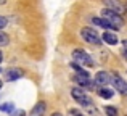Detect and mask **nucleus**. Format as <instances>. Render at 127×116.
I'll use <instances>...</instances> for the list:
<instances>
[{
  "instance_id": "nucleus-1",
  "label": "nucleus",
  "mask_w": 127,
  "mask_h": 116,
  "mask_svg": "<svg viewBox=\"0 0 127 116\" xmlns=\"http://www.w3.org/2000/svg\"><path fill=\"white\" fill-rule=\"evenodd\" d=\"M101 13H103V19H106L111 24L113 29H121L124 26V19H122V16L119 13L113 11V10H108V8H105Z\"/></svg>"
},
{
  "instance_id": "nucleus-2",
  "label": "nucleus",
  "mask_w": 127,
  "mask_h": 116,
  "mask_svg": "<svg viewBox=\"0 0 127 116\" xmlns=\"http://www.w3.org/2000/svg\"><path fill=\"white\" fill-rule=\"evenodd\" d=\"M72 58H74L76 63H79V65H84V66H89V68H93V60L90 57L87 52L81 50V48H77V50L72 52Z\"/></svg>"
},
{
  "instance_id": "nucleus-3",
  "label": "nucleus",
  "mask_w": 127,
  "mask_h": 116,
  "mask_svg": "<svg viewBox=\"0 0 127 116\" xmlns=\"http://www.w3.org/2000/svg\"><path fill=\"white\" fill-rule=\"evenodd\" d=\"M81 36H82V39H84L85 42L93 44V45H98L100 42H101V37H100V36L96 34V31L92 29V28H84L81 31Z\"/></svg>"
},
{
  "instance_id": "nucleus-4",
  "label": "nucleus",
  "mask_w": 127,
  "mask_h": 116,
  "mask_svg": "<svg viewBox=\"0 0 127 116\" xmlns=\"http://www.w3.org/2000/svg\"><path fill=\"white\" fill-rule=\"evenodd\" d=\"M71 95L74 100H77L79 103L82 105V107H90V103H92V100H90V97H87V95L84 94V90H81V89H72L71 90Z\"/></svg>"
},
{
  "instance_id": "nucleus-5",
  "label": "nucleus",
  "mask_w": 127,
  "mask_h": 116,
  "mask_svg": "<svg viewBox=\"0 0 127 116\" xmlns=\"http://www.w3.org/2000/svg\"><path fill=\"white\" fill-rule=\"evenodd\" d=\"M111 79L113 77L109 76V73H106V71H100V73H96V76H95V82L100 87H105L106 84H109Z\"/></svg>"
},
{
  "instance_id": "nucleus-6",
  "label": "nucleus",
  "mask_w": 127,
  "mask_h": 116,
  "mask_svg": "<svg viewBox=\"0 0 127 116\" xmlns=\"http://www.w3.org/2000/svg\"><path fill=\"white\" fill-rule=\"evenodd\" d=\"M111 82L114 84V87L118 89V90L121 92V94H127V84L124 82V79H122L119 74H114V76H113Z\"/></svg>"
},
{
  "instance_id": "nucleus-7",
  "label": "nucleus",
  "mask_w": 127,
  "mask_h": 116,
  "mask_svg": "<svg viewBox=\"0 0 127 116\" xmlns=\"http://www.w3.org/2000/svg\"><path fill=\"white\" fill-rule=\"evenodd\" d=\"M23 69H19V68H13V69H8V71L5 73V77H6V81H18L19 77H23Z\"/></svg>"
},
{
  "instance_id": "nucleus-8",
  "label": "nucleus",
  "mask_w": 127,
  "mask_h": 116,
  "mask_svg": "<svg viewBox=\"0 0 127 116\" xmlns=\"http://www.w3.org/2000/svg\"><path fill=\"white\" fill-rule=\"evenodd\" d=\"M103 3L106 5V8L108 10H113V11H116V13H119L121 15L122 11H124V8H122V5L118 2V0H103Z\"/></svg>"
},
{
  "instance_id": "nucleus-9",
  "label": "nucleus",
  "mask_w": 127,
  "mask_h": 116,
  "mask_svg": "<svg viewBox=\"0 0 127 116\" xmlns=\"http://www.w3.org/2000/svg\"><path fill=\"white\" fill-rule=\"evenodd\" d=\"M45 110H47V105H45V102H39V103L35 105L34 108H32V111H31V116H43V113H45Z\"/></svg>"
},
{
  "instance_id": "nucleus-10",
  "label": "nucleus",
  "mask_w": 127,
  "mask_h": 116,
  "mask_svg": "<svg viewBox=\"0 0 127 116\" xmlns=\"http://www.w3.org/2000/svg\"><path fill=\"white\" fill-rule=\"evenodd\" d=\"M101 39L106 42V44H109V45H116V44L119 42L118 36H116V34H113V32H108V31H106L105 34H103V37H101Z\"/></svg>"
},
{
  "instance_id": "nucleus-11",
  "label": "nucleus",
  "mask_w": 127,
  "mask_h": 116,
  "mask_svg": "<svg viewBox=\"0 0 127 116\" xmlns=\"http://www.w3.org/2000/svg\"><path fill=\"white\" fill-rule=\"evenodd\" d=\"M76 82H77L79 85H90L92 84V79H90V76L84 73V74H77L76 76Z\"/></svg>"
},
{
  "instance_id": "nucleus-12",
  "label": "nucleus",
  "mask_w": 127,
  "mask_h": 116,
  "mask_svg": "<svg viewBox=\"0 0 127 116\" xmlns=\"http://www.w3.org/2000/svg\"><path fill=\"white\" fill-rule=\"evenodd\" d=\"M92 23L96 24V26H100V28H103V29H111V24L103 18H92Z\"/></svg>"
},
{
  "instance_id": "nucleus-13",
  "label": "nucleus",
  "mask_w": 127,
  "mask_h": 116,
  "mask_svg": "<svg viewBox=\"0 0 127 116\" xmlns=\"http://www.w3.org/2000/svg\"><path fill=\"white\" fill-rule=\"evenodd\" d=\"M98 95H100L101 98H111L113 95H114V92H113L111 89H108V87H101V89L98 90Z\"/></svg>"
},
{
  "instance_id": "nucleus-14",
  "label": "nucleus",
  "mask_w": 127,
  "mask_h": 116,
  "mask_svg": "<svg viewBox=\"0 0 127 116\" xmlns=\"http://www.w3.org/2000/svg\"><path fill=\"white\" fill-rule=\"evenodd\" d=\"M13 110H15V103H11V102H6V103L0 105V111H3V113H11Z\"/></svg>"
},
{
  "instance_id": "nucleus-15",
  "label": "nucleus",
  "mask_w": 127,
  "mask_h": 116,
  "mask_svg": "<svg viewBox=\"0 0 127 116\" xmlns=\"http://www.w3.org/2000/svg\"><path fill=\"white\" fill-rule=\"evenodd\" d=\"M8 42H10L8 34H5V32L0 31V47H3V45H8Z\"/></svg>"
},
{
  "instance_id": "nucleus-16",
  "label": "nucleus",
  "mask_w": 127,
  "mask_h": 116,
  "mask_svg": "<svg viewBox=\"0 0 127 116\" xmlns=\"http://www.w3.org/2000/svg\"><path fill=\"white\" fill-rule=\"evenodd\" d=\"M105 113L108 116H118V110H116L114 107H106L105 108Z\"/></svg>"
},
{
  "instance_id": "nucleus-17",
  "label": "nucleus",
  "mask_w": 127,
  "mask_h": 116,
  "mask_svg": "<svg viewBox=\"0 0 127 116\" xmlns=\"http://www.w3.org/2000/svg\"><path fill=\"white\" fill-rule=\"evenodd\" d=\"M71 66H72V68H74V69H76V71H77V73H79V74H84V73H85V71H84V69H82V68H81V66H79V65H77V63H71Z\"/></svg>"
},
{
  "instance_id": "nucleus-18",
  "label": "nucleus",
  "mask_w": 127,
  "mask_h": 116,
  "mask_svg": "<svg viewBox=\"0 0 127 116\" xmlns=\"http://www.w3.org/2000/svg\"><path fill=\"white\" fill-rule=\"evenodd\" d=\"M6 26V18H3V16H0V31H2L3 28Z\"/></svg>"
},
{
  "instance_id": "nucleus-19",
  "label": "nucleus",
  "mask_w": 127,
  "mask_h": 116,
  "mask_svg": "<svg viewBox=\"0 0 127 116\" xmlns=\"http://www.w3.org/2000/svg\"><path fill=\"white\" fill-rule=\"evenodd\" d=\"M15 116H24V113H23V111H18V113H16Z\"/></svg>"
},
{
  "instance_id": "nucleus-20",
  "label": "nucleus",
  "mask_w": 127,
  "mask_h": 116,
  "mask_svg": "<svg viewBox=\"0 0 127 116\" xmlns=\"http://www.w3.org/2000/svg\"><path fill=\"white\" fill-rule=\"evenodd\" d=\"M2 60H3V53H2V50H0V63H2Z\"/></svg>"
},
{
  "instance_id": "nucleus-21",
  "label": "nucleus",
  "mask_w": 127,
  "mask_h": 116,
  "mask_svg": "<svg viewBox=\"0 0 127 116\" xmlns=\"http://www.w3.org/2000/svg\"><path fill=\"white\" fill-rule=\"evenodd\" d=\"M122 52H124V53H122V55H124V57L127 58V50H122Z\"/></svg>"
},
{
  "instance_id": "nucleus-22",
  "label": "nucleus",
  "mask_w": 127,
  "mask_h": 116,
  "mask_svg": "<svg viewBox=\"0 0 127 116\" xmlns=\"http://www.w3.org/2000/svg\"><path fill=\"white\" fill-rule=\"evenodd\" d=\"M2 85H3V82H2V79H0V90H2Z\"/></svg>"
},
{
  "instance_id": "nucleus-23",
  "label": "nucleus",
  "mask_w": 127,
  "mask_h": 116,
  "mask_svg": "<svg viewBox=\"0 0 127 116\" xmlns=\"http://www.w3.org/2000/svg\"><path fill=\"white\" fill-rule=\"evenodd\" d=\"M53 116H61V115H60V113H55V115H53Z\"/></svg>"
},
{
  "instance_id": "nucleus-24",
  "label": "nucleus",
  "mask_w": 127,
  "mask_h": 116,
  "mask_svg": "<svg viewBox=\"0 0 127 116\" xmlns=\"http://www.w3.org/2000/svg\"><path fill=\"white\" fill-rule=\"evenodd\" d=\"M124 45H126V47H127V40H126V42H124Z\"/></svg>"
},
{
  "instance_id": "nucleus-25",
  "label": "nucleus",
  "mask_w": 127,
  "mask_h": 116,
  "mask_svg": "<svg viewBox=\"0 0 127 116\" xmlns=\"http://www.w3.org/2000/svg\"><path fill=\"white\" fill-rule=\"evenodd\" d=\"M77 116H84V115H77Z\"/></svg>"
}]
</instances>
